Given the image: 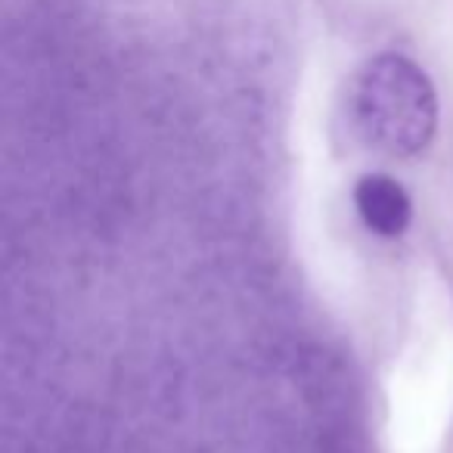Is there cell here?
I'll list each match as a JSON object with an SVG mask.
<instances>
[{"label":"cell","instance_id":"cell-1","mask_svg":"<svg viewBox=\"0 0 453 453\" xmlns=\"http://www.w3.org/2000/svg\"><path fill=\"white\" fill-rule=\"evenodd\" d=\"M351 119L366 146L391 158H416L438 134V90L410 57H370L351 81Z\"/></svg>","mask_w":453,"mask_h":453},{"label":"cell","instance_id":"cell-2","mask_svg":"<svg viewBox=\"0 0 453 453\" xmlns=\"http://www.w3.org/2000/svg\"><path fill=\"white\" fill-rule=\"evenodd\" d=\"M354 208L366 230L382 240H395L413 220V199L388 174H364L354 183Z\"/></svg>","mask_w":453,"mask_h":453}]
</instances>
